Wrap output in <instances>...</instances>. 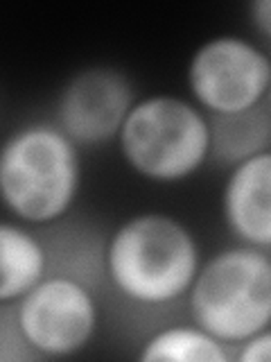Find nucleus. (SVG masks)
<instances>
[{
	"mask_svg": "<svg viewBox=\"0 0 271 362\" xmlns=\"http://www.w3.org/2000/svg\"><path fill=\"white\" fill-rule=\"evenodd\" d=\"M39 356L30 349L16 317V303H0V362H30Z\"/></svg>",
	"mask_w": 271,
	"mask_h": 362,
	"instance_id": "nucleus-12",
	"label": "nucleus"
},
{
	"mask_svg": "<svg viewBox=\"0 0 271 362\" xmlns=\"http://www.w3.org/2000/svg\"><path fill=\"white\" fill-rule=\"evenodd\" d=\"M79 190L82 154L54 122L23 124L0 143V204L18 222H61Z\"/></svg>",
	"mask_w": 271,
	"mask_h": 362,
	"instance_id": "nucleus-2",
	"label": "nucleus"
},
{
	"mask_svg": "<svg viewBox=\"0 0 271 362\" xmlns=\"http://www.w3.org/2000/svg\"><path fill=\"white\" fill-rule=\"evenodd\" d=\"M140 362H229V349L201 326L174 324L147 337L140 351Z\"/></svg>",
	"mask_w": 271,
	"mask_h": 362,
	"instance_id": "nucleus-11",
	"label": "nucleus"
},
{
	"mask_svg": "<svg viewBox=\"0 0 271 362\" xmlns=\"http://www.w3.org/2000/svg\"><path fill=\"white\" fill-rule=\"evenodd\" d=\"M124 165L152 184H181L210 158L208 116L195 102L154 93L133 102L118 134Z\"/></svg>",
	"mask_w": 271,
	"mask_h": 362,
	"instance_id": "nucleus-3",
	"label": "nucleus"
},
{
	"mask_svg": "<svg viewBox=\"0 0 271 362\" xmlns=\"http://www.w3.org/2000/svg\"><path fill=\"white\" fill-rule=\"evenodd\" d=\"M235 358L240 362H269L271 358V333L263 328L253 335H248L242 342H237Z\"/></svg>",
	"mask_w": 271,
	"mask_h": 362,
	"instance_id": "nucleus-13",
	"label": "nucleus"
},
{
	"mask_svg": "<svg viewBox=\"0 0 271 362\" xmlns=\"http://www.w3.org/2000/svg\"><path fill=\"white\" fill-rule=\"evenodd\" d=\"M222 218L240 245L271 247V152L231 168L222 188Z\"/></svg>",
	"mask_w": 271,
	"mask_h": 362,
	"instance_id": "nucleus-8",
	"label": "nucleus"
},
{
	"mask_svg": "<svg viewBox=\"0 0 271 362\" xmlns=\"http://www.w3.org/2000/svg\"><path fill=\"white\" fill-rule=\"evenodd\" d=\"M136 102L127 73L113 66H88L64 84L54 107V124L79 150L118 139Z\"/></svg>",
	"mask_w": 271,
	"mask_h": 362,
	"instance_id": "nucleus-7",
	"label": "nucleus"
},
{
	"mask_svg": "<svg viewBox=\"0 0 271 362\" xmlns=\"http://www.w3.org/2000/svg\"><path fill=\"white\" fill-rule=\"evenodd\" d=\"M210 158L224 168H233L246 158L269 152L271 147V100L237 111L208 116Z\"/></svg>",
	"mask_w": 271,
	"mask_h": 362,
	"instance_id": "nucleus-9",
	"label": "nucleus"
},
{
	"mask_svg": "<svg viewBox=\"0 0 271 362\" xmlns=\"http://www.w3.org/2000/svg\"><path fill=\"white\" fill-rule=\"evenodd\" d=\"M248 14H251V23L255 32L260 34V39L269 43L271 37V3L269 0H253L248 5Z\"/></svg>",
	"mask_w": 271,
	"mask_h": 362,
	"instance_id": "nucleus-14",
	"label": "nucleus"
},
{
	"mask_svg": "<svg viewBox=\"0 0 271 362\" xmlns=\"http://www.w3.org/2000/svg\"><path fill=\"white\" fill-rule=\"evenodd\" d=\"M186 299L192 322L226 346L269 328V249L240 243L219 249L208 260H201Z\"/></svg>",
	"mask_w": 271,
	"mask_h": 362,
	"instance_id": "nucleus-4",
	"label": "nucleus"
},
{
	"mask_svg": "<svg viewBox=\"0 0 271 362\" xmlns=\"http://www.w3.org/2000/svg\"><path fill=\"white\" fill-rule=\"evenodd\" d=\"M186 84L192 102L206 116L251 109L269 98V52L244 37L217 34L192 52Z\"/></svg>",
	"mask_w": 271,
	"mask_h": 362,
	"instance_id": "nucleus-5",
	"label": "nucleus"
},
{
	"mask_svg": "<svg viewBox=\"0 0 271 362\" xmlns=\"http://www.w3.org/2000/svg\"><path fill=\"white\" fill-rule=\"evenodd\" d=\"M201 260L195 233L161 211L124 220L104 243V276L111 288L145 308L186 299Z\"/></svg>",
	"mask_w": 271,
	"mask_h": 362,
	"instance_id": "nucleus-1",
	"label": "nucleus"
},
{
	"mask_svg": "<svg viewBox=\"0 0 271 362\" xmlns=\"http://www.w3.org/2000/svg\"><path fill=\"white\" fill-rule=\"evenodd\" d=\"M48 274L43 238L23 222L0 220V303H16Z\"/></svg>",
	"mask_w": 271,
	"mask_h": 362,
	"instance_id": "nucleus-10",
	"label": "nucleus"
},
{
	"mask_svg": "<svg viewBox=\"0 0 271 362\" xmlns=\"http://www.w3.org/2000/svg\"><path fill=\"white\" fill-rule=\"evenodd\" d=\"M16 317L39 360L77 356L93 342L100 326L93 288L56 272H48L16 301Z\"/></svg>",
	"mask_w": 271,
	"mask_h": 362,
	"instance_id": "nucleus-6",
	"label": "nucleus"
}]
</instances>
